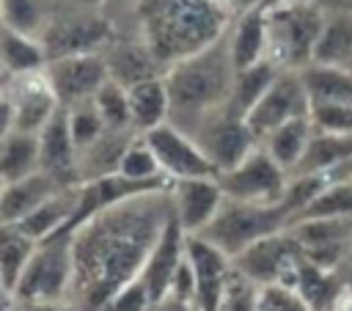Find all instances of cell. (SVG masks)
I'll return each mask as SVG.
<instances>
[{
  "label": "cell",
  "mask_w": 352,
  "mask_h": 311,
  "mask_svg": "<svg viewBox=\"0 0 352 311\" xmlns=\"http://www.w3.org/2000/svg\"><path fill=\"white\" fill-rule=\"evenodd\" d=\"M170 212V187H154L82 220L72 231L74 270L69 297L85 311L110 305L113 294L140 275Z\"/></svg>",
  "instance_id": "obj_1"
},
{
  "label": "cell",
  "mask_w": 352,
  "mask_h": 311,
  "mask_svg": "<svg viewBox=\"0 0 352 311\" xmlns=\"http://www.w3.org/2000/svg\"><path fill=\"white\" fill-rule=\"evenodd\" d=\"M135 17L140 39L165 69L217 41L234 22L226 0H138Z\"/></svg>",
  "instance_id": "obj_2"
},
{
  "label": "cell",
  "mask_w": 352,
  "mask_h": 311,
  "mask_svg": "<svg viewBox=\"0 0 352 311\" xmlns=\"http://www.w3.org/2000/svg\"><path fill=\"white\" fill-rule=\"evenodd\" d=\"M165 85L170 96V124L192 135L201 121L228 107L234 91V55L228 30L209 47L170 63L165 69Z\"/></svg>",
  "instance_id": "obj_3"
},
{
  "label": "cell",
  "mask_w": 352,
  "mask_h": 311,
  "mask_svg": "<svg viewBox=\"0 0 352 311\" xmlns=\"http://www.w3.org/2000/svg\"><path fill=\"white\" fill-rule=\"evenodd\" d=\"M327 6L319 0H278L267 6V58L278 69H302L314 61Z\"/></svg>",
  "instance_id": "obj_4"
},
{
  "label": "cell",
  "mask_w": 352,
  "mask_h": 311,
  "mask_svg": "<svg viewBox=\"0 0 352 311\" xmlns=\"http://www.w3.org/2000/svg\"><path fill=\"white\" fill-rule=\"evenodd\" d=\"M292 220H294V215L283 201L250 204V201L226 198L223 206L217 209V215L212 217V223L201 231V237H206L209 242H214L220 250H226L234 259L256 239L289 228Z\"/></svg>",
  "instance_id": "obj_5"
},
{
  "label": "cell",
  "mask_w": 352,
  "mask_h": 311,
  "mask_svg": "<svg viewBox=\"0 0 352 311\" xmlns=\"http://www.w3.org/2000/svg\"><path fill=\"white\" fill-rule=\"evenodd\" d=\"M72 270V231H58L36 245L14 297L25 303H58L69 297Z\"/></svg>",
  "instance_id": "obj_6"
},
{
  "label": "cell",
  "mask_w": 352,
  "mask_h": 311,
  "mask_svg": "<svg viewBox=\"0 0 352 311\" xmlns=\"http://www.w3.org/2000/svg\"><path fill=\"white\" fill-rule=\"evenodd\" d=\"M226 198L250 204H278L289 190V171L258 143L242 162L217 173Z\"/></svg>",
  "instance_id": "obj_7"
},
{
  "label": "cell",
  "mask_w": 352,
  "mask_h": 311,
  "mask_svg": "<svg viewBox=\"0 0 352 311\" xmlns=\"http://www.w3.org/2000/svg\"><path fill=\"white\" fill-rule=\"evenodd\" d=\"M3 132L22 129V132H41V127L55 116L60 107L44 69L16 77H3Z\"/></svg>",
  "instance_id": "obj_8"
},
{
  "label": "cell",
  "mask_w": 352,
  "mask_h": 311,
  "mask_svg": "<svg viewBox=\"0 0 352 311\" xmlns=\"http://www.w3.org/2000/svg\"><path fill=\"white\" fill-rule=\"evenodd\" d=\"M302 256L305 253L297 237L283 228L278 234L256 239L239 256H234V270L250 278L253 283H286V272L297 275Z\"/></svg>",
  "instance_id": "obj_9"
},
{
  "label": "cell",
  "mask_w": 352,
  "mask_h": 311,
  "mask_svg": "<svg viewBox=\"0 0 352 311\" xmlns=\"http://www.w3.org/2000/svg\"><path fill=\"white\" fill-rule=\"evenodd\" d=\"M148 149L154 151L160 168L165 176L176 179H192V176H217L214 162L206 157V151L198 146L192 135L179 129L176 124L165 121L160 127H151L140 132Z\"/></svg>",
  "instance_id": "obj_10"
},
{
  "label": "cell",
  "mask_w": 352,
  "mask_h": 311,
  "mask_svg": "<svg viewBox=\"0 0 352 311\" xmlns=\"http://www.w3.org/2000/svg\"><path fill=\"white\" fill-rule=\"evenodd\" d=\"M44 74L63 107L94 99V94L110 80L104 52H74V55L50 58Z\"/></svg>",
  "instance_id": "obj_11"
},
{
  "label": "cell",
  "mask_w": 352,
  "mask_h": 311,
  "mask_svg": "<svg viewBox=\"0 0 352 311\" xmlns=\"http://www.w3.org/2000/svg\"><path fill=\"white\" fill-rule=\"evenodd\" d=\"M311 116V99L305 91V83L300 77V69H280L267 94L258 99V105L248 113V127L258 140H264L275 127L297 118Z\"/></svg>",
  "instance_id": "obj_12"
},
{
  "label": "cell",
  "mask_w": 352,
  "mask_h": 311,
  "mask_svg": "<svg viewBox=\"0 0 352 311\" xmlns=\"http://www.w3.org/2000/svg\"><path fill=\"white\" fill-rule=\"evenodd\" d=\"M192 138L206 151V157L214 162L217 173L242 162L261 143L253 135V129L248 127V121L239 118L236 113H231L228 107H223L214 116H209L206 121H201L198 129L192 132Z\"/></svg>",
  "instance_id": "obj_13"
},
{
  "label": "cell",
  "mask_w": 352,
  "mask_h": 311,
  "mask_svg": "<svg viewBox=\"0 0 352 311\" xmlns=\"http://www.w3.org/2000/svg\"><path fill=\"white\" fill-rule=\"evenodd\" d=\"M38 39L47 50V58H60L74 52H104V47L116 36L110 19L94 11H82L69 17H52Z\"/></svg>",
  "instance_id": "obj_14"
},
{
  "label": "cell",
  "mask_w": 352,
  "mask_h": 311,
  "mask_svg": "<svg viewBox=\"0 0 352 311\" xmlns=\"http://www.w3.org/2000/svg\"><path fill=\"white\" fill-rule=\"evenodd\" d=\"M187 259L195 272V308L217 311L234 272V259L201 234H187Z\"/></svg>",
  "instance_id": "obj_15"
},
{
  "label": "cell",
  "mask_w": 352,
  "mask_h": 311,
  "mask_svg": "<svg viewBox=\"0 0 352 311\" xmlns=\"http://www.w3.org/2000/svg\"><path fill=\"white\" fill-rule=\"evenodd\" d=\"M184 256H187V231L182 228L176 212H170L154 250L148 253V259L140 270V278L148 289L151 305H162L168 300L170 286H173V275L182 267Z\"/></svg>",
  "instance_id": "obj_16"
},
{
  "label": "cell",
  "mask_w": 352,
  "mask_h": 311,
  "mask_svg": "<svg viewBox=\"0 0 352 311\" xmlns=\"http://www.w3.org/2000/svg\"><path fill=\"white\" fill-rule=\"evenodd\" d=\"M173 212L187 234H201L226 201L217 176H192L170 182Z\"/></svg>",
  "instance_id": "obj_17"
},
{
  "label": "cell",
  "mask_w": 352,
  "mask_h": 311,
  "mask_svg": "<svg viewBox=\"0 0 352 311\" xmlns=\"http://www.w3.org/2000/svg\"><path fill=\"white\" fill-rule=\"evenodd\" d=\"M38 151H41V171L58 176L66 184H82L77 173V146L69 127V107H58L55 116L38 132Z\"/></svg>",
  "instance_id": "obj_18"
},
{
  "label": "cell",
  "mask_w": 352,
  "mask_h": 311,
  "mask_svg": "<svg viewBox=\"0 0 352 311\" xmlns=\"http://www.w3.org/2000/svg\"><path fill=\"white\" fill-rule=\"evenodd\" d=\"M63 187H69V184L60 182L58 176L47 173V171H36L25 179L3 184V190H0V223L3 226L19 223L25 215H30L36 206H41L50 195H55Z\"/></svg>",
  "instance_id": "obj_19"
},
{
  "label": "cell",
  "mask_w": 352,
  "mask_h": 311,
  "mask_svg": "<svg viewBox=\"0 0 352 311\" xmlns=\"http://www.w3.org/2000/svg\"><path fill=\"white\" fill-rule=\"evenodd\" d=\"M80 187L82 184H69V187L58 190L41 206H36L30 215H25L19 223H14V228H19L25 237H30L36 242H41L58 231H69V223L80 204Z\"/></svg>",
  "instance_id": "obj_20"
},
{
  "label": "cell",
  "mask_w": 352,
  "mask_h": 311,
  "mask_svg": "<svg viewBox=\"0 0 352 311\" xmlns=\"http://www.w3.org/2000/svg\"><path fill=\"white\" fill-rule=\"evenodd\" d=\"M104 61H107L110 77L126 88L140 80L165 74V66L151 55V50L146 47V41L140 36H138V41H116L113 39L104 47Z\"/></svg>",
  "instance_id": "obj_21"
},
{
  "label": "cell",
  "mask_w": 352,
  "mask_h": 311,
  "mask_svg": "<svg viewBox=\"0 0 352 311\" xmlns=\"http://www.w3.org/2000/svg\"><path fill=\"white\" fill-rule=\"evenodd\" d=\"M140 132L135 127L129 129H104V135L91 143L85 151L77 154V173H80V182H94V179H102V176H110V173H118V165H121V157L126 154L129 143L138 138Z\"/></svg>",
  "instance_id": "obj_22"
},
{
  "label": "cell",
  "mask_w": 352,
  "mask_h": 311,
  "mask_svg": "<svg viewBox=\"0 0 352 311\" xmlns=\"http://www.w3.org/2000/svg\"><path fill=\"white\" fill-rule=\"evenodd\" d=\"M231 55H234V66L236 69H248L258 61L267 58V6L253 8L248 14H239L231 28Z\"/></svg>",
  "instance_id": "obj_23"
},
{
  "label": "cell",
  "mask_w": 352,
  "mask_h": 311,
  "mask_svg": "<svg viewBox=\"0 0 352 311\" xmlns=\"http://www.w3.org/2000/svg\"><path fill=\"white\" fill-rule=\"evenodd\" d=\"M314 61L352 69V8H327L322 33L314 47Z\"/></svg>",
  "instance_id": "obj_24"
},
{
  "label": "cell",
  "mask_w": 352,
  "mask_h": 311,
  "mask_svg": "<svg viewBox=\"0 0 352 311\" xmlns=\"http://www.w3.org/2000/svg\"><path fill=\"white\" fill-rule=\"evenodd\" d=\"M352 162V132H327L316 129L300 165L292 171V176H305V173H324L336 171L341 165Z\"/></svg>",
  "instance_id": "obj_25"
},
{
  "label": "cell",
  "mask_w": 352,
  "mask_h": 311,
  "mask_svg": "<svg viewBox=\"0 0 352 311\" xmlns=\"http://www.w3.org/2000/svg\"><path fill=\"white\" fill-rule=\"evenodd\" d=\"M300 77L305 83L311 107L314 105H352V69L311 61L300 69Z\"/></svg>",
  "instance_id": "obj_26"
},
{
  "label": "cell",
  "mask_w": 352,
  "mask_h": 311,
  "mask_svg": "<svg viewBox=\"0 0 352 311\" xmlns=\"http://www.w3.org/2000/svg\"><path fill=\"white\" fill-rule=\"evenodd\" d=\"M41 171V151H38V132L8 129L0 140V182H16L30 173Z\"/></svg>",
  "instance_id": "obj_27"
},
{
  "label": "cell",
  "mask_w": 352,
  "mask_h": 311,
  "mask_svg": "<svg viewBox=\"0 0 352 311\" xmlns=\"http://www.w3.org/2000/svg\"><path fill=\"white\" fill-rule=\"evenodd\" d=\"M129 110L138 132L165 124L170 118V96H168L165 77L160 74V77H148L129 85Z\"/></svg>",
  "instance_id": "obj_28"
},
{
  "label": "cell",
  "mask_w": 352,
  "mask_h": 311,
  "mask_svg": "<svg viewBox=\"0 0 352 311\" xmlns=\"http://www.w3.org/2000/svg\"><path fill=\"white\" fill-rule=\"evenodd\" d=\"M314 132H316L314 118H311V116H297V118H292V121L275 127V129L261 140V146H264V149L289 171V176H292V171L300 165V160H302V154H305V149H308Z\"/></svg>",
  "instance_id": "obj_29"
},
{
  "label": "cell",
  "mask_w": 352,
  "mask_h": 311,
  "mask_svg": "<svg viewBox=\"0 0 352 311\" xmlns=\"http://www.w3.org/2000/svg\"><path fill=\"white\" fill-rule=\"evenodd\" d=\"M0 61H3V77H16V74L41 72L50 58H47V50L41 44V39L19 33V30L3 25Z\"/></svg>",
  "instance_id": "obj_30"
},
{
  "label": "cell",
  "mask_w": 352,
  "mask_h": 311,
  "mask_svg": "<svg viewBox=\"0 0 352 311\" xmlns=\"http://www.w3.org/2000/svg\"><path fill=\"white\" fill-rule=\"evenodd\" d=\"M36 239L25 237L19 228L14 226H3V239H0V283H3V294L14 297L33 253H36Z\"/></svg>",
  "instance_id": "obj_31"
},
{
  "label": "cell",
  "mask_w": 352,
  "mask_h": 311,
  "mask_svg": "<svg viewBox=\"0 0 352 311\" xmlns=\"http://www.w3.org/2000/svg\"><path fill=\"white\" fill-rule=\"evenodd\" d=\"M278 66L264 58L248 69H236V77H234V91H231V102H228V110L236 113L239 118H248V113L258 105V99L267 94V88L272 85V80L278 77Z\"/></svg>",
  "instance_id": "obj_32"
},
{
  "label": "cell",
  "mask_w": 352,
  "mask_h": 311,
  "mask_svg": "<svg viewBox=\"0 0 352 311\" xmlns=\"http://www.w3.org/2000/svg\"><path fill=\"white\" fill-rule=\"evenodd\" d=\"M294 289L300 292V297L308 303L311 311H319V308H324L336 300L338 283H336V278L330 275L327 267H319V264H314L311 259L302 256V261L297 267V275H294Z\"/></svg>",
  "instance_id": "obj_33"
},
{
  "label": "cell",
  "mask_w": 352,
  "mask_h": 311,
  "mask_svg": "<svg viewBox=\"0 0 352 311\" xmlns=\"http://www.w3.org/2000/svg\"><path fill=\"white\" fill-rule=\"evenodd\" d=\"M0 11H3L6 28H14L36 39L44 33L50 19L55 17L52 0H0Z\"/></svg>",
  "instance_id": "obj_34"
},
{
  "label": "cell",
  "mask_w": 352,
  "mask_h": 311,
  "mask_svg": "<svg viewBox=\"0 0 352 311\" xmlns=\"http://www.w3.org/2000/svg\"><path fill=\"white\" fill-rule=\"evenodd\" d=\"M308 217H352V176L330 182L294 220H308Z\"/></svg>",
  "instance_id": "obj_35"
},
{
  "label": "cell",
  "mask_w": 352,
  "mask_h": 311,
  "mask_svg": "<svg viewBox=\"0 0 352 311\" xmlns=\"http://www.w3.org/2000/svg\"><path fill=\"white\" fill-rule=\"evenodd\" d=\"M94 105L99 107L104 124L110 129H129L132 124V110H129V88L121 85L118 80H107L96 94H94Z\"/></svg>",
  "instance_id": "obj_36"
},
{
  "label": "cell",
  "mask_w": 352,
  "mask_h": 311,
  "mask_svg": "<svg viewBox=\"0 0 352 311\" xmlns=\"http://www.w3.org/2000/svg\"><path fill=\"white\" fill-rule=\"evenodd\" d=\"M118 173H124L126 179H135V182H173L170 176L162 173L154 151L148 149V143L143 140V135H138L126 154L121 157V165H118Z\"/></svg>",
  "instance_id": "obj_37"
},
{
  "label": "cell",
  "mask_w": 352,
  "mask_h": 311,
  "mask_svg": "<svg viewBox=\"0 0 352 311\" xmlns=\"http://www.w3.org/2000/svg\"><path fill=\"white\" fill-rule=\"evenodd\" d=\"M69 127H72L77 154L85 151L91 143H96L107 129V124H104L99 107L94 105V99H85V102H77V105L69 107Z\"/></svg>",
  "instance_id": "obj_38"
},
{
  "label": "cell",
  "mask_w": 352,
  "mask_h": 311,
  "mask_svg": "<svg viewBox=\"0 0 352 311\" xmlns=\"http://www.w3.org/2000/svg\"><path fill=\"white\" fill-rule=\"evenodd\" d=\"M256 305L258 311H311L300 292L289 289L286 283H258Z\"/></svg>",
  "instance_id": "obj_39"
},
{
  "label": "cell",
  "mask_w": 352,
  "mask_h": 311,
  "mask_svg": "<svg viewBox=\"0 0 352 311\" xmlns=\"http://www.w3.org/2000/svg\"><path fill=\"white\" fill-rule=\"evenodd\" d=\"M256 292H258V283H253L250 278H245L242 272L234 270L228 278V286L220 297L217 311H258Z\"/></svg>",
  "instance_id": "obj_40"
},
{
  "label": "cell",
  "mask_w": 352,
  "mask_h": 311,
  "mask_svg": "<svg viewBox=\"0 0 352 311\" xmlns=\"http://www.w3.org/2000/svg\"><path fill=\"white\" fill-rule=\"evenodd\" d=\"M146 305H151V297H148V289H146L143 278L138 275L113 294L107 311H146Z\"/></svg>",
  "instance_id": "obj_41"
},
{
  "label": "cell",
  "mask_w": 352,
  "mask_h": 311,
  "mask_svg": "<svg viewBox=\"0 0 352 311\" xmlns=\"http://www.w3.org/2000/svg\"><path fill=\"white\" fill-rule=\"evenodd\" d=\"M228 3V8H231V14H234V19L239 17V14H248V11H253V8H261V6H270L267 0H226Z\"/></svg>",
  "instance_id": "obj_42"
},
{
  "label": "cell",
  "mask_w": 352,
  "mask_h": 311,
  "mask_svg": "<svg viewBox=\"0 0 352 311\" xmlns=\"http://www.w3.org/2000/svg\"><path fill=\"white\" fill-rule=\"evenodd\" d=\"M319 3H324V0H319ZM327 8H352V0H333Z\"/></svg>",
  "instance_id": "obj_43"
},
{
  "label": "cell",
  "mask_w": 352,
  "mask_h": 311,
  "mask_svg": "<svg viewBox=\"0 0 352 311\" xmlns=\"http://www.w3.org/2000/svg\"><path fill=\"white\" fill-rule=\"evenodd\" d=\"M349 121H352V107H349Z\"/></svg>",
  "instance_id": "obj_44"
},
{
  "label": "cell",
  "mask_w": 352,
  "mask_h": 311,
  "mask_svg": "<svg viewBox=\"0 0 352 311\" xmlns=\"http://www.w3.org/2000/svg\"><path fill=\"white\" fill-rule=\"evenodd\" d=\"M349 311H352V308H349Z\"/></svg>",
  "instance_id": "obj_45"
}]
</instances>
